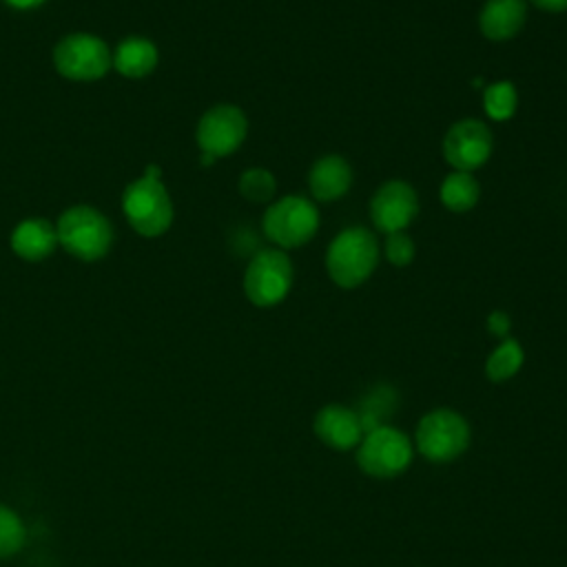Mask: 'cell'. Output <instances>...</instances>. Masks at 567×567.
Returning <instances> with one entry per match:
<instances>
[{"mask_svg": "<svg viewBox=\"0 0 567 567\" xmlns=\"http://www.w3.org/2000/svg\"><path fill=\"white\" fill-rule=\"evenodd\" d=\"M159 166L151 164L146 173L131 182L122 195V210L126 221L144 237H157L168 230L173 221V202L159 182Z\"/></svg>", "mask_w": 567, "mask_h": 567, "instance_id": "obj_1", "label": "cell"}, {"mask_svg": "<svg viewBox=\"0 0 567 567\" xmlns=\"http://www.w3.org/2000/svg\"><path fill=\"white\" fill-rule=\"evenodd\" d=\"M379 264L377 237L361 226L341 230L326 252L330 279L341 288L361 286Z\"/></svg>", "mask_w": 567, "mask_h": 567, "instance_id": "obj_2", "label": "cell"}, {"mask_svg": "<svg viewBox=\"0 0 567 567\" xmlns=\"http://www.w3.org/2000/svg\"><path fill=\"white\" fill-rule=\"evenodd\" d=\"M472 430L463 414L436 408L421 416L414 430V450L430 463H450L470 447Z\"/></svg>", "mask_w": 567, "mask_h": 567, "instance_id": "obj_3", "label": "cell"}, {"mask_svg": "<svg viewBox=\"0 0 567 567\" xmlns=\"http://www.w3.org/2000/svg\"><path fill=\"white\" fill-rule=\"evenodd\" d=\"M55 233L58 244H62L66 252L82 261L102 259L113 244L111 221L86 204L66 208L55 224Z\"/></svg>", "mask_w": 567, "mask_h": 567, "instance_id": "obj_4", "label": "cell"}, {"mask_svg": "<svg viewBox=\"0 0 567 567\" xmlns=\"http://www.w3.org/2000/svg\"><path fill=\"white\" fill-rule=\"evenodd\" d=\"M414 456V443L392 425H379L363 434L357 445V465L372 478H394L403 474Z\"/></svg>", "mask_w": 567, "mask_h": 567, "instance_id": "obj_5", "label": "cell"}, {"mask_svg": "<svg viewBox=\"0 0 567 567\" xmlns=\"http://www.w3.org/2000/svg\"><path fill=\"white\" fill-rule=\"evenodd\" d=\"M319 228V210L310 199L299 195L281 197L264 215V233L281 248L303 246Z\"/></svg>", "mask_w": 567, "mask_h": 567, "instance_id": "obj_6", "label": "cell"}, {"mask_svg": "<svg viewBox=\"0 0 567 567\" xmlns=\"http://www.w3.org/2000/svg\"><path fill=\"white\" fill-rule=\"evenodd\" d=\"M292 279V261L284 250H261L250 259L246 268L244 292L250 303L270 308L284 301V297L290 292Z\"/></svg>", "mask_w": 567, "mask_h": 567, "instance_id": "obj_7", "label": "cell"}, {"mask_svg": "<svg viewBox=\"0 0 567 567\" xmlns=\"http://www.w3.org/2000/svg\"><path fill=\"white\" fill-rule=\"evenodd\" d=\"M53 64L58 73L69 80L91 82L109 71L111 51L97 35L71 33L55 44Z\"/></svg>", "mask_w": 567, "mask_h": 567, "instance_id": "obj_8", "label": "cell"}, {"mask_svg": "<svg viewBox=\"0 0 567 567\" xmlns=\"http://www.w3.org/2000/svg\"><path fill=\"white\" fill-rule=\"evenodd\" d=\"M246 131L248 122L241 109L233 104H217L202 115L195 137L202 153L224 157L241 146Z\"/></svg>", "mask_w": 567, "mask_h": 567, "instance_id": "obj_9", "label": "cell"}, {"mask_svg": "<svg viewBox=\"0 0 567 567\" xmlns=\"http://www.w3.org/2000/svg\"><path fill=\"white\" fill-rule=\"evenodd\" d=\"M492 153V133L478 120L456 122L443 142V155L456 171L472 173L483 166Z\"/></svg>", "mask_w": 567, "mask_h": 567, "instance_id": "obj_10", "label": "cell"}, {"mask_svg": "<svg viewBox=\"0 0 567 567\" xmlns=\"http://www.w3.org/2000/svg\"><path fill=\"white\" fill-rule=\"evenodd\" d=\"M419 213L416 190L401 179L385 182L370 202V217L383 233H399L412 224Z\"/></svg>", "mask_w": 567, "mask_h": 567, "instance_id": "obj_11", "label": "cell"}, {"mask_svg": "<svg viewBox=\"0 0 567 567\" xmlns=\"http://www.w3.org/2000/svg\"><path fill=\"white\" fill-rule=\"evenodd\" d=\"M312 427L319 441L337 452L357 450L363 439V425L357 410H350L341 403L323 405L317 412Z\"/></svg>", "mask_w": 567, "mask_h": 567, "instance_id": "obj_12", "label": "cell"}, {"mask_svg": "<svg viewBox=\"0 0 567 567\" xmlns=\"http://www.w3.org/2000/svg\"><path fill=\"white\" fill-rule=\"evenodd\" d=\"M527 18L525 0H487L483 4L478 27L481 33L494 42L514 38Z\"/></svg>", "mask_w": 567, "mask_h": 567, "instance_id": "obj_13", "label": "cell"}, {"mask_svg": "<svg viewBox=\"0 0 567 567\" xmlns=\"http://www.w3.org/2000/svg\"><path fill=\"white\" fill-rule=\"evenodd\" d=\"M352 184V168L339 155H326L317 159L308 173V186L315 199L334 202L348 193Z\"/></svg>", "mask_w": 567, "mask_h": 567, "instance_id": "obj_14", "label": "cell"}, {"mask_svg": "<svg viewBox=\"0 0 567 567\" xmlns=\"http://www.w3.org/2000/svg\"><path fill=\"white\" fill-rule=\"evenodd\" d=\"M58 233L55 226L42 217L20 221L11 233V248L27 261H42L55 250Z\"/></svg>", "mask_w": 567, "mask_h": 567, "instance_id": "obj_15", "label": "cell"}, {"mask_svg": "<svg viewBox=\"0 0 567 567\" xmlns=\"http://www.w3.org/2000/svg\"><path fill=\"white\" fill-rule=\"evenodd\" d=\"M111 64L124 78L137 80V78L148 75L155 69V64H157V49H155V44L148 38L131 35V38H124L115 47V53L111 55Z\"/></svg>", "mask_w": 567, "mask_h": 567, "instance_id": "obj_16", "label": "cell"}, {"mask_svg": "<svg viewBox=\"0 0 567 567\" xmlns=\"http://www.w3.org/2000/svg\"><path fill=\"white\" fill-rule=\"evenodd\" d=\"M478 195H481V188L476 177L465 171L450 173L441 184V202L447 210H454V213H465L474 208L478 202Z\"/></svg>", "mask_w": 567, "mask_h": 567, "instance_id": "obj_17", "label": "cell"}, {"mask_svg": "<svg viewBox=\"0 0 567 567\" xmlns=\"http://www.w3.org/2000/svg\"><path fill=\"white\" fill-rule=\"evenodd\" d=\"M525 361V352H523V346L512 339V337H505L494 350L492 354L487 357L485 361V377L494 383H503L507 379H512L520 365Z\"/></svg>", "mask_w": 567, "mask_h": 567, "instance_id": "obj_18", "label": "cell"}, {"mask_svg": "<svg viewBox=\"0 0 567 567\" xmlns=\"http://www.w3.org/2000/svg\"><path fill=\"white\" fill-rule=\"evenodd\" d=\"M516 104H518V95L512 82H505V80L494 82L483 93V109L496 122L509 120L516 111Z\"/></svg>", "mask_w": 567, "mask_h": 567, "instance_id": "obj_19", "label": "cell"}, {"mask_svg": "<svg viewBox=\"0 0 567 567\" xmlns=\"http://www.w3.org/2000/svg\"><path fill=\"white\" fill-rule=\"evenodd\" d=\"M277 190V179L266 168H248L239 177V193L255 204L270 202Z\"/></svg>", "mask_w": 567, "mask_h": 567, "instance_id": "obj_20", "label": "cell"}, {"mask_svg": "<svg viewBox=\"0 0 567 567\" xmlns=\"http://www.w3.org/2000/svg\"><path fill=\"white\" fill-rule=\"evenodd\" d=\"M24 540L27 529L22 518L7 505H0V558L18 554L24 547Z\"/></svg>", "mask_w": 567, "mask_h": 567, "instance_id": "obj_21", "label": "cell"}, {"mask_svg": "<svg viewBox=\"0 0 567 567\" xmlns=\"http://www.w3.org/2000/svg\"><path fill=\"white\" fill-rule=\"evenodd\" d=\"M392 403H394V392L385 385L377 388L370 396L363 399L361 410H357V414L361 419V425H363V434L379 427V425H385L383 416L390 414Z\"/></svg>", "mask_w": 567, "mask_h": 567, "instance_id": "obj_22", "label": "cell"}, {"mask_svg": "<svg viewBox=\"0 0 567 567\" xmlns=\"http://www.w3.org/2000/svg\"><path fill=\"white\" fill-rule=\"evenodd\" d=\"M385 257L394 266H408L414 259V241L403 233H390L385 239Z\"/></svg>", "mask_w": 567, "mask_h": 567, "instance_id": "obj_23", "label": "cell"}, {"mask_svg": "<svg viewBox=\"0 0 567 567\" xmlns=\"http://www.w3.org/2000/svg\"><path fill=\"white\" fill-rule=\"evenodd\" d=\"M509 328H512V321H509V315H507V312H503V310L489 312V317H487V330H489L494 337L505 339L507 332H509Z\"/></svg>", "mask_w": 567, "mask_h": 567, "instance_id": "obj_24", "label": "cell"}, {"mask_svg": "<svg viewBox=\"0 0 567 567\" xmlns=\"http://www.w3.org/2000/svg\"><path fill=\"white\" fill-rule=\"evenodd\" d=\"M538 9L549 11V13H560L567 11V0H532Z\"/></svg>", "mask_w": 567, "mask_h": 567, "instance_id": "obj_25", "label": "cell"}, {"mask_svg": "<svg viewBox=\"0 0 567 567\" xmlns=\"http://www.w3.org/2000/svg\"><path fill=\"white\" fill-rule=\"evenodd\" d=\"M9 7L13 9H20V11H27V9H35L40 7L44 0H4Z\"/></svg>", "mask_w": 567, "mask_h": 567, "instance_id": "obj_26", "label": "cell"}, {"mask_svg": "<svg viewBox=\"0 0 567 567\" xmlns=\"http://www.w3.org/2000/svg\"><path fill=\"white\" fill-rule=\"evenodd\" d=\"M215 159H217V157H213L210 153H202V157H199V164H202V166H210Z\"/></svg>", "mask_w": 567, "mask_h": 567, "instance_id": "obj_27", "label": "cell"}]
</instances>
